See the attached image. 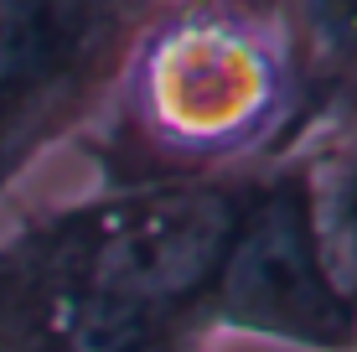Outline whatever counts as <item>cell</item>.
<instances>
[{
	"label": "cell",
	"instance_id": "1",
	"mask_svg": "<svg viewBox=\"0 0 357 352\" xmlns=\"http://www.w3.org/2000/svg\"><path fill=\"white\" fill-rule=\"evenodd\" d=\"M259 171L89 192L0 238V352H207Z\"/></svg>",
	"mask_w": 357,
	"mask_h": 352
},
{
	"label": "cell",
	"instance_id": "4",
	"mask_svg": "<svg viewBox=\"0 0 357 352\" xmlns=\"http://www.w3.org/2000/svg\"><path fill=\"white\" fill-rule=\"evenodd\" d=\"M223 332L316 352H357V316L337 296L316 244L305 161L259 171L254 208L223 275Z\"/></svg>",
	"mask_w": 357,
	"mask_h": 352
},
{
	"label": "cell",
	"instance_id": "5",
	"mask_svg": "<svg viewBox=\"0 0 357 352\" xmlns=\"http://www.w3.org/2000/svg\"><path fill=\"white\" fill-rule=\"evenodd\" d=\"M290 52L295 109L280 161L357 130V6H275Z\"/></svg>",
	"mask_w": 357,
	"mask_h": 352
},
{
	"label": "cell",
	"instance_id": "3",
	"mask_svg": "<svg viewBox=\"0 0 357 352\" xmlns=\"http://www.w3.org/2000/svg\"><path fill=\"white\" fill-rule=\"evenodd\" d=\"M155 6L0 0V192L109 109Z\"/></svg>",
	"mask_w": 357,
	"mask_h": 352
},
{
	"label": "cell",
	"instance_id": "6",
	"mask_svg": "<svg viewBox=\"0 0 357 352\" xmlns=\"http://www.w3.org/2000/svg\"><path fill=\"white\" fill-rule=\"evenodd\" d=\"M295 161H305V181H311V223L316 244H321V264L357 316V130L295 155Z\"/></svg>",
	"mask_w": 357,
	"mask_h": 352
},
{
	"label": "cell",
	"instance_id": "2",
	"mask_svg": "<svg viewBox=\"0 0 357 352\" xmlns=\"http://www.w3.org/2000/svg\"><path fill=\"white\" fill-rule=\"evenodd\" d=\"M295 83L275 6H155L109 109L78 135L98 187H187L280 166Z\"/></svg>",
	"mask_w": 357,
	"mask_h": 352
}]
</instances>
